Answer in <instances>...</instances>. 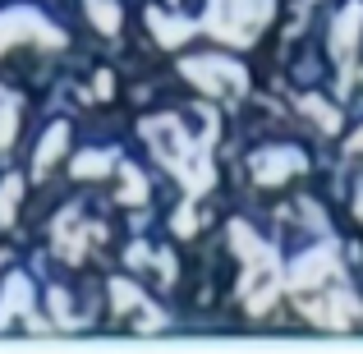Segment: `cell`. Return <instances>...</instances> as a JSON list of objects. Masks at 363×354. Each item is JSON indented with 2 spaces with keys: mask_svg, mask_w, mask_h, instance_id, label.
Returning a JSON list of instances; mask_svg holds the SVG:
<instances>
[{
  "mask_svg": "<svg viewBox=\"0 0 363 354\" xmlns=\"http://www.w3.org/2000/svg\"><path fill=\"white\" fill-rule=\"evenodd\" d=\"M253 166H257V179H285V175H294L303 161L294 157V152H262Z\"/></svg>",
  "mask_w": 363,
  "mask_h": 354,
  "instance_id": "6da1fadb",
  "label": "cell"
},
{
  "mask_svg": "<svg viewBox=\"0 0 363 354\" xmlns=\"http://www.w3.org/2000/svg\"><path fill=\"white\" fill-rule=\"evenodd\" d=\"M92 18H97V28H106V33H116V5L111 0H88Z\"/></svg>",
  "mask_w": 363,
  "mask_h": 354,
  "instance_id": "7a4b0ae2",
  "label": "cell"
}]
</instances>
